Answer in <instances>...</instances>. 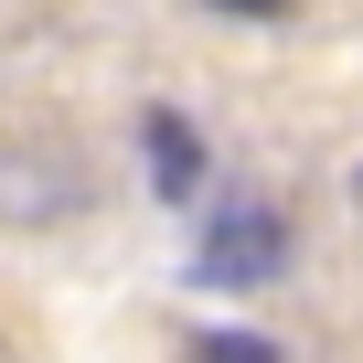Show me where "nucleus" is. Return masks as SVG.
Returning <instances> with one entry per match:
<instances>
[{"label": "nucleus", "instance_id": "nucleus-5", "mask_svg": "<svg viewBox=\"0 0 363 363\" xmlns=\"http://www.w3.org/2000/svg\"><path fill=\"white\" fill-rule=\"evenodd\" d=\"M203 11H235V22H289L299 0H203Z\"/></svg>", "mask_w": 363, "mask_h": 363}, {"label": "nucleus", "instance_id": "nucleus-1", "mask_svg": "<svg viewBox=\"0 0 363 363\" xmlns=\"http://www.w3.org/2000/svg\"><path fill=\"white\" fill-rule=\"evenodd\" d=\"M96 160L54 128H0V225L11 235H54V225H86L96 214Z\"/></svg>", "mask_w": 363, "mask_h": 363}, {"label": "nucleus", "instance_id": "nucleus-2", "mask_svg": "<svg viewBox=\"0 0 363 363\" xmlns=\"http://www.w3.org/2000/svg\"><path fill=\"white\" fill-rule=\"evenodd\" d=\"M193 278H203V289H267V278H289V214H278V203H225V214L203 225Z\"/></svg>", "mask_w": 363, "mask_h": 363}, {"label": "nucleus", "instance_id": "nucleus-4", "mask_svg": "<svg viewBox=\"0 0 363 363\" xmlns=\"http://www.w3.org/2000/svg\"><path fill=\"white\" fill-rule=\"evenodd\" d=\"M193 363H278V342H267V331H203Z\"/></svg>", "mask_w": 363, "mask_h": 363}, {"label": "nucleus", "instance_id": "nucleus-3", "mask_svg": "<svg viewBox=\"0 0 363 363\" xmlns=\"http://www.w3.org/2000/svg\"><path fill=\"white\" fill-rule=\"evenodd\" d=\"M139 160H150V193H160V203H193V193H203V139H193L182 107H150V118H139Z\"/></svg>", "mask_w": 363, "mask_h": 363}]
</instances>
